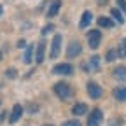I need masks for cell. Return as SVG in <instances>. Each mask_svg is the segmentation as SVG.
I'll list each match as a JSON object with an SVG mask.
<instances>
[{"instance_id": "1", "label": "cell", "mask_w": 126, "mask_h": 126, "mask_svg": "<svg viewBox=\"0 0 126 126\" xmlns=\"http://www.w3.org/2000/svg\"><path fill=\"white\" fill-rule=\"evenodd\" d=\"M54 93L58 94L61 100H68V98L72 96V89H70V86H68L67 82H58V84H54Z\"/></svg>"}, {"instance_id": "2", "label": "cell", "mask_w": 126, "mask_h": 126, "mask_svg": "<svg viewBox=\"0 0 126 126\" xmlns=\"http://www.w3.org/2000/svg\"><path fill=\"white\" fill-rule=\"evenodd\" d=\"M88 42H89V47H91V49H96V47L100 46V42H102L100 30H91V32H88Z\"/></svg>"}, {"instance_id": "3", "label": "cell", "mask_w": 126, "mask_h": 126, "mask_svg": "<svg viewBox=\"0 0 126 126\" xmlns=\"http://www.w3.org/2000/svg\"><path fill=\"white\" fill-rule=\"evenodd\" d=\"M102 121H103V112L100 109H94L89 116V119H88V126H100Z\"/></svg>"}, {"instance_id": "4", "label": "cell", "mask_w": 126, "mask_h": 126, "mask_svg": "<svg viewBox=\"0 0 126 126\" xmlns=\"http://www.w3.org/2000/svg\"><path fill=\"white\" fill-rule=\"evenodd\" d=\"M79 53H82L81 42H77V40L70 42L68 47H67V56H68V58H75V56H79Z\"/></svg>"}, {"instance_id": "5", "label": "cell", "mask_w": 126, "mask_h": 126, "mask_svg": "<svg viewBox=\"0 0 126 126\" xmlns=\"http://www.w3.org/2000/svg\"><path fill=\"white\" fill-rule=\"evenodd\" d=\"M88 93H89V96H91L93 100H98L102 94H103L102 88H100L96 82H88Z\"/></svg>"}, {"instance_id": "6", "label": "cell", "mask_w": 126, "mask_h": 126, "mask_svg": "<svg viewBox=\"0 0 126 126\" xmlns=\"http://www.w3.org/2000/svg\"><path fill=\"white\" fill-rule=\"evenodd\" d=\"M61 35H54L53 37V44H51V58H58L60 51H61Z\"/></svg>"}, {"instance_id": "7", "label": "cell", "mask_w": 126, "mask_h": 126, "mask_svg": "<svg viewBox=\"0 0 126 126\" xmlns=\"http://www.w3.org/2000/svg\"><path fill=\"white\" fill-rule=\"evenodd\" d=\"M53 72L58 74V75H70L74 72V68H72V65H68V63H60V65H56L53 68Z\"/></svg>"}, {"instance_id": "8", "label": "cell", "mask_w": 126, "mask_h": 126, "mask_svg": "<svg viewBox=\"0 0 126 126\" xmlns=\"http://www.w3.org/2000/svg\"><path fill=\"white\" fill-rule=\"evenodd\" d=\"M21 114H23V107H21V105H14V107H12V112H11V116H9V123L12 124V123H16V121H19Z\"/></svg>"}, {"instance_id": "9", "label": "cell", "mask_w": 126, "mask_h": 126, "mask_svg": "<svg viewBox=\"0 0 126 126\" xmlns=\"http://www.w3.org/2000/svg\"><path fill=\"white\" fill-rule=\"evenodd\" d=\"M82 68H84L86 72H89V70H98V68H100V58H98V56H93L91 61H89V65H86V63H84Z\"/></svg>"}, {"instance_id": "10", "label": "cell", "mask_w": 126, "mask_h": 126, "mask_svg": "<svg viewBox=\"0 0 126 126\" xmlns=\"http://www.w3.org/2000/svg\"><path fill=\"white\" fill-rule=\"evenodd\" d=\"M114 77L119 82H126V67H117L114 70Z\"/></svg>"}, {"instance_id": "11", "label": "cell", "mask_w": 126, "mask_h": 126, "mask_svg": "<svg viewBox=\"0 0 126 126\" xmlns=\"http://www.w3.org/2000/svg\"><path fill=\"white\" fill-rule=\"evenodd\" d=\"M60 7H61V2H60V0H54V2L51 4V7H49V11H47V16H49V18L56 16L58 11H60Z\"/></svg>"}, {"instance_id": "12", "label": "cell", "mask_w": 126, "mask_h": 126, "mask_svg": "<svg viewBox=\"0 0 126 126\" xmlns=\"http://www.w3.org/2000/svg\"><path fill=\"white\" fill-rule=\"evenodd\" d=\"M114 98L119 102H126V88H116L114 89Z\"/></svg>"}, {"instance_id": "13", "label": "cell", "mask_w": 126, "mask_h": 126, "mask_svg": "<svg viewBox=\"0 0 126 126\" xmlns=\"http://www.w3.org/2000/svg\"><path fill=\"white\" fill-rule=\"evenodd\" d=\"M44 51H46V42L40 40V44L37 46V63L44 61Z\"/></svg>"}, {"instance_id": "14", "label": "cell", "mask_w": 126, "mask_h": 126, "mask_svg": "<svg viewBox=\"0 0 126 126\" xmlns=\"http://www.w3.org/2000/svg\"><path fill=\"white\" fill-rule=\"evenodd\" d=\"M91 18H93L91 12H89V11H86V12L82 14V18H81V23H79V26H81V28H86V26L91 23Z\"/></svg>"}, {"instance_id": "15", "label": "cell", "mask_w": 126, "mask_h": 126, "mask_svg": "<svg viewBox=\"0 0 126 126\" xmlns=\"http://www.w3.org/2000/svg\"><path fill=\"white\" fill-rule=\"evenodd\" d=\"M86 103H77L74 109H72V112L75 114V116H82V114H86Z\"/></svg>"}, {"instance_id": "16", "label": "cell", "mask_w": 126, "mask_h": 126, "mask_svg": "<svg viewBox=\"0 0 126 126\" xmlns=\"http://www.w3.org/2000/svg\"><path fill=\"white\" fill-rule=\"evenodd\" d=\"M98 25L100 26H103V28H110V26H114V21L112 19H109V18H98Z\"/></svg>"}, {"instance_id": "17", "label": "cell", "mask_w": 126, "mask_h": 126, "mask_svg": "<svg viewBox=\"0 0 126 126\" xmlns=\"http://www.w3.org/2000/svg\"><path fill=\"white\" fill-rule=\"evenodd\" d=\"M33 49H35V47L33 46H28L26 47V53H25V63H32V56H33Z\"/></svg>"}, {"instance_id": "18", "label": "cell", "mask_w": 126, "mask_h": 126, "mask_svg": "<svg viewBox=\"0 0 126 126\" xmlns=\"http://www.w3.org/2000/svg\"><path fill=\"white\" fill-rule=\"evenodd\" d=\"M110 14H112V18H114L119 25L124 21V18H123V14H121V11H119V9H112V11H110Z\"/></svg>"}, {"instance_id": "19", "label": "cell", "mask_w": 126, "mask_h": 126, "mask_svg": "<svg viewBox=\"0 0 126 126\" xmlns=\"http://www.w3.org/2000/svg\"><path fill=\"white\" fill-rule=\"evenodd\" d=\"M117 56H121V58H126V39L121 42V46H119V49H117Z\"/></svg>"}, {"instance_id": "20", "label": "cell", "mask_w": 126, "mask_h": 126, "mask_svg": "<svg viewBox=\"0 0 126 126\" xmlns=\"http://www.w3.org/2000/svg\"><path fill=\"white\" fill-rule=\"evenodd\" d=\"M116 58H117V51H116V49L107 51V61H112V60H116Z\"/></svg>"}, {"instance_id": "21", "label": "cell", "mask_w": 126, "mask_h": 126, "mask_svg": "<svg viewBox=\"0 0 126 126\" xmlns=\"http://www.w3.org/2000/svg\"><path fill=\"white\" fill-rule=\"evenodd\" d=\"M63 126H81V123L79 121H67V123H63Z\"/></svg>"}, {"instance_id": "22", "label": "cell", "mask_w": 126, "mask_h": 126, "mask_svg": "<svg viewBox=\"0 0 126 126\" xmlns=\"http://www.w3.org/2000/svg\"><path fill=\"white\" fill-rule=\"evenodd\" d=\"M117 5L121 7V11H124V12H126V2H124V0H117Z\"/></svg>"}, {"instance_id": "23", "label": "cell", "mask_w": 126, "mask_h": 126, "mask_svg": "<svg viewBox=\"0 0 126 126\" xmlns=\"http://www.w3.org/2000/svg\"><path fill=\"white\" fill-rule=\"evenodd\" d=\"M51 30H53V25H49V26H46V28L42 30V35H46V33H49Z\"/></svg>"}, {"instance_id": "24", "label": "cell", "mask_w": 126, "mask_h": 126, "mask_svg": "<svg viewBox=\"0 0 126 126\" xmlns=\"http://www.w3.org/2000/svg\"><path fill=\"white\" fill-rule=\"evenodd\" d=\"M14 75H16L14 70H9V72H7V77H14Z\"/></svg>"}, {"instance_id": "25", "label": "cell", "mask_w": 126, "mask_h": 126, "mask_svg": "<svg viewBox=\"0 0 126 126\" xmlns=\"http://www.w3.org/2000/svg\"><path fill=\"white\" fill-rule=\"evenodd\" d=\"M4 119H5V112H0V123H2Z\"/></svg>"}, {"instance_id": "26", "label": "cell", "mask_w": 126, "mask_h": 126, "mask_svg": "<svg viewBox=\"0 0 126 126\" xmlns=\"http://www.w3.org/2000/svg\"><path fill=\"white\" fill-rule=\"evenodd\" d=\"M98 4H100V5H105V4H107V0H98Z\"/></svg>"}, {"instance_id": "27", "label": "cell", "mask_w": 126, "mask_h": 126, "mask_svg": "<svg viewBox=\"0 0 126 126\" xmlns=\"http://www.w3.org/2000/svg\"><path fill=\"white\" fill-rule=\"evenodd\" d=\"M2 11H4V9H2V5H0V16H2Z\"/></svg>"}, {"instance_id": "28", "label": "cell", "mask_w": 126, "mask_h": 126, "mask_svg": "<svg viewBox=\"0 0 126 126\" xmlns=\"http://www.w3.org/2000/svg\"><path fill=\"white\" fill-rule=\"evenodd\" d=\"M0 60H2V53H0Z\"/></svg>"}, {"instance_id": "29", "label": "cell", "mask_w": 126, "mask_h": 126, "mask_svg": "<svg viewBox=\"0 0 126 126\" xmlns=\"http://www.w3.org/2000/svg\"><path fill=\"white\" fill-rule=\"evenodd\" d=\"M46 126H51V124H46Z\"/></svg>"}]
</instances>
